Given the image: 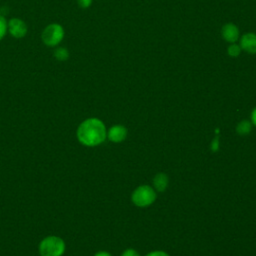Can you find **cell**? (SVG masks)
I'll list each match as a JSON object with an SVG mask.
<instances>
[{"mask_svg": "<svg viewBox=\"0 0 256 256\" xmlns=\"http://www.w3.org/2000/svg\"><path fill=\"white\" fill-rule=\"evenodd\" d=\"M218 139L216 138V139H214V141L212 142V144H211V149L213 150V151H216L217 149H218Z\"/></svg>", "mask_w": 256, "mask_h": 256, "instance_id": "cell-17", "label": "cell"}, {"mask_svg": "<svg viewBox=\"0 0 256 256\" xmlns=\"http://www.w3.org/2000/svg\"><path fill=\"white\" fill-rule=\"evenodd\" d=\"M94 256H111V254L108 253L107 251H99V252L95 253Z\"/></svg>", "mask_w": 256, "mask_h": 256, "instance_id": "cell-19", "label": "cell"}, {"mask_svg": "<svg viewBox=\"0 0 256 256\" xmlns=\"http://www.w3.org/2000/svg\"><path fill=\"white\" fill-rule=\"evenodd\" d=\"M65 251L66 243L64 239L56 235L44 237L38 245L40 256H63Z\"/></svg>", "mask_w": 256, "mask_h": 256, "instance_id": "cell-2", "label": "cell"}, {"mask_svg": "<svg viewBox=\"0 0 256 256\" xmlns=\"http://www.w3.org/2000/svg\"><path fill=\"white\" fill-rule=\"evenodd\" d=\"M237 132L240 134V135H246L250 132L251 130V123L249 121H241L238 125H237V128H236Z\"/></svg>", "mask_w": 256, "mask_h": 256, "instance_id": "cell-12", "label": "cell"}, {"mask_svg": "<svg viewBox=\"0 0 256 256\" xmlns=\"http://www.w3.org/2000/svg\"><path fill=\"white\" fill-rule=\"evenodd\" d=\"M76 137L80 144L87 147H94L105 141L107 130L102 120L91 117L79 124L76 130Z\"/></svg>", "mask_w": 256, "mask_h": 256, "instance_id": "cell-1", "label": "cell"}, {"mask_svg": "<svg viewBox=\"0 0 256 256\" xmlns=\"http://www.w3.org/2000/svg\"><path fill=\"white\" fill-rule=\"evenodd\" d=\"M53 56L58 61H66V60H68V58L70 56V53H69V51L66 47L57 46V47L54 48Z\"/></svg>", "mask_w": 256, "mask_h": 256, "instance_id": "cell-10", "label": "cell"}, {"mask_svg": "<svg viewBox=\"0 0 256 256\" xmlns=\"http://www.w3.org/2000/svg\"><path fill=\"white\" fill-rule=\"evenodd\" d=\"M65 37V29L60 23H50L41 32V40L47 47L55 48L59 46Z\"/></svg>", "mask_w": 256, "mask_h": 256, "instance_id": "cell-3", "label": "cell"}, {"mask_svg": "<svg viewBox=\"0 0 256 256\" xmlns=\"http://www.w3.org/2000/svg\"><path fill=\"white\" fill-rule=\"evenodd\" d=\"M93 0H76L77 5L82 9H88L92 5Z\"/></svg>", "mask_w": 256, "mask_h": 256, "instance_id": "cell-14", "label": "cell"}, {"mask_svg": "<svg viewBox=\"0 0 256 256\" xmlns=\"http://www.w3.org/2000/svg\"><path fill=\"white\" fill-rule=\"evenodd\" d=\"M239 45L241 49L249 54H256V33L248 32L240 37Z\"/></svg>", "mask_w": 256, "mask_h": 256, "instance_id": "cell-6", "label": "cell"}, {"mask_svg": "<svg viewBox=\"0 0 256 256\" xmlns=\"http://www.w3.org/2000/svg\"><path fill=\"white\" fill-rule=\"evenodd\" d=\"M156 200V193L153 188L147 185L137 187L132 193V201L138 207L149 206Z\"/></svg>", "mask_w": 256, "mask_h": 256, "instance_id": "cell-4", "label": "cell"}, {"mask_svg": "<svg viewBox=\"0 0 256 256\" xmlns=\"http://www.w3.org/2000/svg\"><path fill=\"white\" fill-rule=\"evenodd\" d=\"M146 256H169V255L163 251H153L147 254Z\"/></svg>", "mask_w": 256, "mask_h": 256, "instance_id": "cell-16", "label": "cell"}, {"mask_svg": "<svg viewBox=\"0 0 256 256\" xmlns=\"http://www.w3.org/2000/svg\"><path fill=\"white\" fill-rule=\"evenodd\" d=\"M127 136V129L122 125H114L107 131V137L111 142L119 143L125 140Z\"/></svg>", "mask_w": 256, "mask_h": 256, "instance_id": "cell-8", "label": "cell"}, {"mask_svg": "<svg viewBox=\"0 0 256 256\" xmlns=\"http://www.w3.org/2000/svg\"><path fill=\"white\" fill-rule=\"evenodd\" d=\"M241 51H242V49H241L240 45L237 43H231L227 48V53L232 58L238 57L241 54Z\"/></svg>", "mask_w": 256, "mask_h": 256, "instance_id": "cell-11", "label": "cell"}, {"mask_svg": "<svg viewBox=\"0 0 256 256\" xmlns=\"http://www.w3.org/2000/svg\"><path fill=\"white\" fill-rule=\"evenodd\" d=\"M221 35L222 38L228 42V43H236V41L239 39V29L238 27L233 23H226L221 28Z\"/></svg>", "mask_w": 256, "mask_h": 256, "instance_id": "cell-7", "label": "cell"}, {"mask_svg": "<svg viewBox=\"0 0 256 256\" xmlns=\"http://www.w3.org/2000/svg\"><path fill=\"white\" fill-rule=\"evenodd\" d=\"M7 24H8V20L0 14V41L6 36L7 32Z\"/></svg>", "mask_w": 256, "mask_h": 256, "instance_id": "cell-13", "label": "cell"}, {"mask_svg": "<svg viewBox=\"0 0 256 256\" xmlns=\"http://www.w3.org/2000/svg\"><path fill=\"white\" fill-rule=\"evenodd\" d=\"M121 256H140V255H139L138 252H137L136 250H134V249H127V250H125V251L122 253Z\"/></svg>", "mask_w": 256, "mask_h": 256, "instance_id": "cell-15", "label": "cell"}, {"mask_svg": "<svg viewBox=\"0 0 256 256\" xmlns=\"http://www.w3.org/2000/svg\"><path fill=\"white\" fill-rule=\"evenodd\" d=\"M251 120H252V123L256 126V108H254L251 113Z\"/></svg>", "mask_w": 256, "mask_h": 256, "instance_id": "cell-18", "label": "cell"}, {"mask_svg": "<svg viewBox=\"0 0 256 256\" xmlns=\"http://www.w3.org/2000/svg\"><path fill=\"white\" fill-rule=\"evenodd\" d=\"M153 185L157 191L159 192L164 191L168 185V177L166 176V174L164 173L157 174L153 179Z\"/></svg>", "mask_w": 256, "mask_h": 256, "instance_id": "cell-9", "label": "cell"}, {"mask_svg": "<svg viewBox=\"0 0 256 256\" xmlns=\"http://www.w3.org/2000/svg\"><path fill=\"white\" fill-rule=\"evenodd\" d=\"M7 32L15 39L24 38L28 33V26L26 22L18 17H12L8 20Z\"/></svg>", "mask_w": 256, "mask_h": 256, "instance_id": "cell-5", "label": "cell"}]
</instances>
